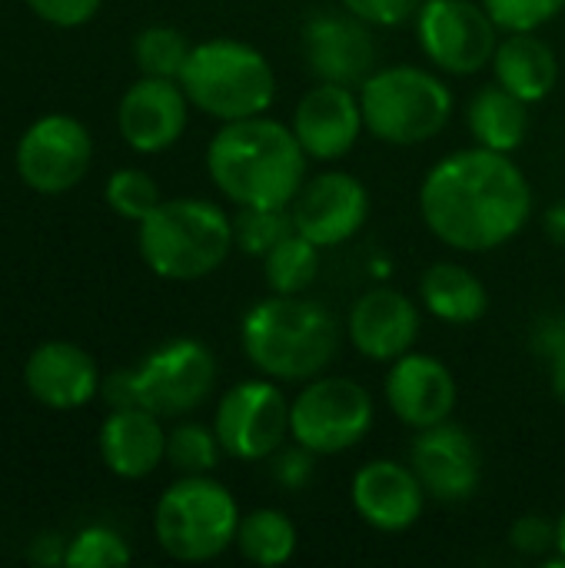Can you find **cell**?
I'll use <instances>...</instances> for the list:
<instances>
[{"label": "cell", "mask_w": 565, "mask_h": 568, "mask_svg": "<svg viewBox=\"0 0 565 568\" xmlns=\"http://www.w3.org/2000/svg\"><path fill=\"white\" fill-rule=\"evenodd\" d=\"M410 466L420 476L426 496L446 506L470 503L483 486L480 443L453 419L416 433L410 446Z\"/></svg>", "instance_id": "9a60e30c"}, {"label": "cell", "mask_w": 565, "mask_h": 568, "mask_svg": "<svg viewBox=\"0 0 565 568\" xmlns=\"http://www.w3.org/2000/svg\"><path fill=\"white\" fill-rule=\"evenodd\" d=\"M529 346L536 356H543L546 363L565 353V313H543L533 329H529Z\"/></svg>", "instance_id": "74e56055"}, {"label": "cell", "mask_w": 565, "mask_h": 568, "mask_svg": "<svg viewBox=\"0 0 565 568\" xmlns=\"http://www.w3.org/2000/svg\"><path fill=\"white\" fill-rule=\"evenodd\" d=\"M63 559H67V542L60 536L47 532V536H37L33 539L30 562H37V566H63Z\"/></svg>", "instance_id": "f35d334b"}, {"label": "cell", "mask_w": 565, "mask_h": 568, "mask_svg": "<svg viewBox=\"0 0 565 568\" xmlns=\"http://www.w3.org/2000/svg\"><path fill=\"white\" fill-rule=\"evenodd\" d=\"M240 506L213 476H180L153 509L157 546L176 562H213L236 542Z\"/></svg>", "instance_id": "52a82bcc"}, {"label": "cell", "mask_w": 565, "mask_h": 568, "mask_svg": "<svg viewBox=\"0 0 565 568\" xmlns=\"http://www.w3.org/2000/svg\"><path fill=\"white\" fill-rule=\"evenodd\" d=\"M383 399L403 426L420 433L453 419L460 403V383L443 359L410 349L390 363Z\"/></svg>", "instance_id": "2e32d148"}, {"label": "cell", "mask_w": 565, "mask_h": 568, "mask_svg": "<svg viewBox=\"0 0 565 568\" xmlns=\"http://www.w3.org/2000/svg\"><path fill=\"white\" fill-rule=\"evenodd\" d=\"M503 33L543 30L565 10V0H480Z\"/></svg>", "instance_id": "d6a6232c"}, {"label": "cell", "mask_w": 565, "mask_h": 568, "mask_svg": "<svg viewBox=\"0 0 565 568\" xmlns=\"http://www.w3.org/2000/svg\"><path fill=\"white\" fill-rule=\"evenodd\" d=\"M103 196H107V206L130 220V223H140L143 216H150L157 206H160V186L150 173L143 170H133V166H123L117 173H110L107 186H103Z\"/></svg>", "instance_id": "4dcf8cb0"}, {"label": "cell", "mask_w": 565, "mask_h": 568, "mask_svg": "<svg viewBox=\"0 0 565 568\" xmlns=\"http://www.w3.org/2000/svg\"><path fill=\"white\" fill-rule=\"evenodd\" d=\"M543 230H546V236H549L556 246H565V200L553 203V206L546 210V216H543Z\"/></svg>", "instance_id": "ab89813d"}, {"label": "cell", "mask_w": 565, "mask_h": 568, "mask_svg": "<svg viewBox=\"0 0 565 568\" xmlns=\"http://www.w3.org/2000/svg\"><path fill=\"white\" fill-rule=\"evenodd\" d=\"M316 453H310L306 446L293 443V446H280L266 463H270V476L283 493H303L313 476H316Z\"/></svg>", "instance_id": "836d02e7"}, {"label": "cell", "mask_w": 565, "mask_h": 568, "mask_svg": "<svg viewBox=\"0 0 565 568\" xmlns=\"http://www.w3.org/2000/svg\"><path fill=\"white\" fill-rule=\"evenodd\" d=\"M190 123V100L180 80L167 77H140L120 97L117 126L130 150L137 153H163L170 150Z\"/></svg>", "instance_id": "d6986e66"}, {"label": "cell", "mask_w": 565, "mask_h": 568, "mask_svg": "<svg viewBox=\"0 0 565 568\" xmlns=\"http://www.w3.org/2000/svg\"><path fill=\"white\" fill-rule=\"evenodd\" d=\"M466 126L476 146L516 153L529 136V103L496 80L483 83L466 103Z\"/></svg>", "instance_id": "d4e9b609"}, {"label": "cell", "mask_w": 565, "mask_h": 568, "mask_svg": "<svg viewBox=\"0 0 565 568\" xmlns=\"http://www.w3.org/2000/svg\"><path fill=\"white\" fill-rule=\"evenodd\" d=\"M140 260L170 283H196L216 273L233 246V216L203 196L160 200V206L137 223Z\"/></svg>", "instance_id": "277c9868"}, {"label": "cell", "mask_w": 565, "mask_h": 568, "mask_svg": "<svg viewBox=\"0 0 565 568\" xmlns=\"http://www.w3.org/2000/svg\"><path fill=\"white\" fill-rule=\"evenodd\" d=\"M190 50H193V43L176 27H167V23L147 27L133 40V60H137V67H140L143 77L180 80Z\"/></svg>", "instance_id": "f546056e"}, {"label": "cell", "mask_w": 565, "mask_h": 568, "mask_svg": "<svg viewBox=\"0 0 565 568\" xmlns=\"http://www.w3.org/2000/svg\"><path fill=\"white\" fill-rule=\"evenodd\" d=\"M373 30L376 27H370L346 7L313 10L300 30L306 70L326 83L360 87L376 70V60H380Z\"/></svg>", "instance_id": "4fadbf2b"}, {"label": "cell", "mask_w": 565, "mask_h": 568, "mask_svg": "<svg viewBox=\"0 0 565 568\" xmlns=\"http://www.w3.org/2000/svg\"><path fill=\"white\" fill-rule=\"evenodd\" d=\"M426 489L413 466L400 459H370L353 473L350 503L353 513L376 532L396 536L413 529L426 509Z\"/></svg>", "instance_id": "ac0fdd59"}, {"label": "cell", "mask_w": 565, "mask_h": 568, "mask_svg": "<svg viewBox=\"0 0 565 568\" xmlns=\"http://www.w3.org/2000/svg\"><path fill=\"white\" fill-rule=\"evenodd\" d=\"M420 3L423 0H340V7H346L370 27H400L416 17Z\"/></svg>", "instance_id": "d590c367"}, {"label": "cell", "mask_w": 565, "mask_h": 568, "mask_svg": "<svg viewBox=\"0 0 565 568\" xmlns=\"http://www.w3.org/2000/svg\"><path fill=\"white\" fill-rule=\"evenodd\" d=\"M133 559L130 546L123 542L120 532L107 526H87L67 542V559L63 566L70 568H117L127 566Z\"/></svg>", "instance_id": "1f68e13d"}, {"label": "cell", "mask_w": 565, "mask_h": 568, "mask_svg": "<svg viewBox=\"0 0 565 568\" xmlns=\"http://www.w3.org/2000/svg\"><path fill=\"white\" fill-rule=\"evenodd\" d=\"M93 160L90 130L70 113H47L27 126L17 143V173L20 180L43 196L73 190Z\"/></svg>", "instance_id": "7c38bea8"}, {"label": "cell", "mask_w": 565, "mask_h": 568, "mask_svg": "<svg viewBox=\"0 0 565 568\" xmlns=\"http://www.w3.org/2000/svg\"><path fill=\"white\" fill-rule=\"evenodd\" d=\"M223 446L213 426L203 423H180L167 433V463L180 476H213L223 459Z\"/></svg>", "instance_id": "f1b7e54d"}, {"label": "cell", "mask_w": 565, "mask_h": 568, "mask_svg": "<svg viewBox=\"0 0 565 568\" xmlns=\"http://www.w3.org/2000/svg\"><path fill=\"white\" fill-rule=\"evenodd\" d=\"M420 216L443 246L493 253L533 220V183L513 153L466 146L430 166L420 183Z\"/></svg>", "instance_id": "6da1fadb"}, {"label": "cell", "mask_w": 565, "mask_h": 568, "mask_svg": "<svg viewBox=\"0 0 565 568\" xmlns=\"http://www.w3.org/2000/svg\"><path fill=\"white\" fill-rule=\"evenodd\" d=\"M509 546L519 556L543 562L549 552H556V523L539 513H526L509 526Z\"/></svg>", "instance_id": "e575fe53"}, {"label": "cell", "mask_w": 565, "mask_h": 568, "mask_svg": "<svg viewBox=\"0 0 565 568\" xmlns=\"http://www.w3.org/2000/svg\"><path fill=\"white\" fill-rule=\"evenodd\" d=\"M103 466L120 479H147L167 463V433L157 413L143 406L110 409L97 436Z\"/></svg>", "instance_id": "7402d4cb"}, {"label": "cell", "mask_w": 565, "mask_h": 568, "mask_svg": "<svg viewBox=\"0 0 565 568\" xmlns=\"http://www.w3.org/2000/svg\"><path fill=\"white\" fill-rule=\"evenodd\" d=\"M240 346L260 376L276 383H310L330 369L340 353V323L320 303L270 293L240 320Z\"/></svg>", "instance_id": "3957f363"}, {"label": "cell", "mask_w": 565, "mask_h": 568, "mask_svg": "<svg viewBox=\"0 0 565 568\" xmlns=\"http://www.w3.org/2000/svg\"><path fill=\"white\" fill-rule=\"evenodd\" d=\"M376 423L373 393L346 376H316L290 399V439L316 456L356 449Z\"/></svg>", "instance_id": "ba28073f"}, {"label": "cell", "mask_w": 565, "mask_h": 568, "mask_svg": "<svg viewBox=\"0 0 565 568\" xmlns=\"http://www.w3.org/2000/svg\"><path fill=\"white\" fill-rule=\"evenodd\" d=\"M306 163L293 126L266 113L220 123L206 143L210 183L233 206H290L306 183Z\"/></svg>", "instance_id": "7a4b0ae2"}, {"label": "cell", "mask_w": 565, "mask_h": 568, "mask_svg": "<svg viewBox=\"0 0 565 568\" xmlns=\"http://www.w3.org/2000/svg\"><path fill=\"white\" fill-rule=\"evenodd\" d=\"M490 67L493 80L516 93L519 100H526L529 106L543 103L559 83V60L553 47L543 37H536V30L503 33Z\"/></svg>", "instance_id": "603a6c76"}, {"label": "cell", "mask_w": 565, "mask_h": 568, "mask_svg": "<svg viewBox=\"0 0 565 568\" xmlns=\"http://www.w3.org/2000/svg\"><path fill=\"white\" fill-rule=\"evenodd\" d=\"M223 453L236 463H266L290 439V399L270 376L233 383L213 416Z\"/></svg>", "instance_id": "8fae6325"}, {"label": "cell", "mask_w": 565, "mask_h": 568, "mask_svg": "<svg viewBox=\"0 0 565 568\" xmlns=\"http://www.w3.org/2000/svg\"><path fill=\"white\" fill-rule=\"evenodd\" d=\"M263 280L270 286V293L280 296H303L316 276H320V263H323V250L306 240L303 233H290L286 240H280L263 260Z\"/></svg>", "instance_id": "4316f807"}, {"label": "cell", "mask_w": 565, "mask_h": 568, "mask_svg": "<svg viewBox=\"0 0 565 568\" xmlns=\"http://www.w3.org/2000/svg\"><path fill=\"white\" fill-rule=\"evenodd\" d=\"M220 379L216 356L206 343L180 336L157 346L140 366H133L137 406L160 419H180L200 409Z\"/></svg>", "instance_id": "30bf717a"}, {"label": "cell", "mask_w": 565, "mask_h": 568, "mask_svg": "<svg viewBox=\"0 0 565 568\" xmlns=\"http://www.w3.org/2000/svg\"><path fill=\"white\" fill-rule=\"evenodd\" d=\"M103 0H27V7L53 27H83L97 17Z\"/></svg>", "instance_id": "8d00e7d4"}, {"label": "cell", "mask_w": 565, "mask_h": 568, "mask_svg": "<svg viewBox=\"0 0 565 568\" xmlns=\"http://www.w3.org/2000/svg\"><path fill=\"white\" fill-rule=\"evenodd\" d=\"M556 552L565 559V509L559 513V519H556Z\"/></svg>", "instance_id": "b9f144b4"}, {"label": "cell", "mask_w": 565, "mask_h": 568, "mask_svg": "<svg viewBox=\"0 0 565 568\" xmlns=\"http://www.w3.org/2000/svg\"><path fill=\"white\" fill-rule=\"evenodd\" d=\"M549 389H553L556 403L565 409V353L549 359Z\"/></svg>", "instance_id": "60d3db41"}, {"label": "cell", "mask_w": 565, "mask_h": 568, "mask_svg": "<svg viewBox=\"0 0 565 568\" xmlns=\"http://www.w3.org/2000/svg\"><path fill=\"white\" fill-rule=\"evenodd\" d=\"M356 90L366 133L386 146H420L440 136L453 116V90L433 67H376Z\"/></svg>", "instance_id": "8992f818"}, {"label": "cell", "mask_w": 565, "mask_h": 568, "mask_svg": "<svg viewBox=\"0 0 565 568\" xmlns=\"http://www.w3.org/2000/svg\"><path fill=\"white\" fill-rule=\"evenodd\" d=\"M293 230L290 206H236L233 213V246L253 260H263Z\"/></svg>", "instance_id": "83f0119b"}, {"label": "cell", "mask_w": 565, "mask_h": 568, "mask_svg": "<svg viewBox=\"0 0 565 568\" xmlns=\"http://www.w3.org/2000/svg\"><path fill=\"white\" fill-rule=\"evenodd\" d=\"M180 87L190 106L213 116L216 123L270 113L276 100L273 63L263 50L236 37H213L193 43L180 73Z\"/></svg>", "instance_id": "5b68a950"}, {"label": "cell", "mask_w": 565, "mask_h": 568, "mask_svg": "<svg viewBox=\"0 0 565 568\" xmlns=\"http://www.w3.org/2000/svg\"><path fill=\"white\" fill-rule=\"evenodd\" d=\"M413 23L423 57L446 77H473L490 67L503 37L480 0H423Z\"/></svg>", "instance_id": "9c48e42d"}, {"label": "cell", "mask_w": 565, "mask_h": 568, "mask_svg": "<svg viewBox=\"0 0 565 568\" xmlns=\"http://www.w3.org/2000/svg\"><path fill=\"white\" fill-rule=\"evenodd\" d=\"M370 190L346 170H323L306 176L290 203L293 226L320 250L350 243L370 220Z\"/></svg>", "instance_id": "5bb4252c"}, {"label": "cell", "mask_w": 565, "mask_h": 568, "mask_svg": "<svg viewBox=\"0 0 565 568\" xmlns=\"http://www.w3.org/2000/svg\"><path fill=\"white\" fill-rule=\"evenodd\" d=\"M290 126H293V133H296V140L310 160L336 163V160L350 156L353 146L360 143V136L366 133L360 90L316 80L300 97Z\"/></svg>", "instance_id": "e0dca14e"}, {"label": "cell", "mask_w": 565, "mask_h": 568, "mask_svg": "<svg viewBox=\"0 0 565 568\" xmlns=\"http://www.w3.org/2000/svg\"><path fill=\"white\" fill-rule=\"evenodd\" d=\"M23 383L40 406L57 413H73L83 409L100 393L103 379L93 356L83 346L67 339H50L27 356Z\"/></svg>", "instance_id": "44dd1931"}, {"label": "cell", "mask_w": 565, "mask_h": 568, "mask_svg": "<svg viewBox=\"0 0 565 568\" xmlns=\"http://www.w3.org/2000/svg\"><path fill=\"white\" fill-rule=\"evenodd\" d=\"M420 306L450 326L480 323L490 310V293L483 280L463 263H433L420 276Z\"/></svg>", "instance_id": "cb8c5ba5"}, {"label": "cell", "mask_w": 565, "mask_h": 568, "mask_svg": "<svg viewBox=\"0 0 565 568\" xmlns=\"http://www.w3.org/2000/svg\"><path fill=\"white\" fill-rule=\"evenodd\" d=\"M420 306L393 290V286H373L366 290L346 320V333L353 349L370 359V363H383L390 366L393 359H400L403 353H410L420 339Z\"/></svg>", "instance_id": "ffe728a7"}, {"label": "cell", "mask_w": 565, "mask_h": 568, "mask_svg": "<svg viewBox=\"0 0 565 568\" xmlns=\"http://www.w3.org/2000/svg\"><path fill=\"white\" fill-rule=\"evenodd\" d=\"M296 546H300L296 523L283 509H273V506H260V509L243 513L240 529H236V542H233V549L246 562L263 568L286 566L296 556Z\"/></svg>", "instance_id": "484cf974"}]
</instances>
